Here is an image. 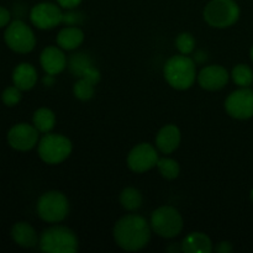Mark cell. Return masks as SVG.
Wrapping results in <instances>:
<instances>
[{
	"instance_id": "4316f807",
	"label": "cell",
	"mask_w": 253,
	"mask_h": 253,
	"mask_svg": "<svg viewBox=\"0 0 253 253\" xmlns=\"http://www.w3.org/2000/svg\"><path fill=\"white\" fill-rule=\"evenodd\" d=\"M1 100L6 106H15L21 100V89L17 88L16 85L9 86L2 91Z\"/></svg>"
},
{
	"instance_id": "2e32d148",
	"label": "cell",
	"mask_w": 253,
	"mask_h": 253,
	"mask_svg": "<svg viewBox=\"0 0 253 253\" xmlns=\"http://www.w3.org/2000/svg\"><path fill=\"white\" fill-rule=\"evenodd\" d=\"M14 85L21 90H30L37 83V72L30 63H21L12 72Z\"/></svg>"
},
{
	"instance_id": "ba28073f",
	"label": "cell",
	"mask_w": 253,
	"mask_h": 253,
	"mask_svg": "<svg viewBox=\"0 0 253 253\" xmlns=\"http://www.w3.org/2000/svg\"><path fill=\"white\" fill-rule=\"evenodd\" d=\"M4 37L9 48L17 53H29L36 46L34 31L20 20H15L6 27Z\"/></svg>"
},
{
	"instance_id": "ffe728a7",
	"label": "cell",
	"mask_w": 253,
	"mask_h": 253,
	"mask_svg": "<svg viewBox=\"0 0 253 253\" xmlns=\"http://www.w3.org/2000/svg\"><path fill=\"white\" fill-rule=\"evenodd\" d=\"M32 121H34V126L40 132L48 133L49 131L53 130L56 125V115L48 108H40L35 111Z\"/></svg>"
},
{
	"instance_id": "ac0fdd59",
	"label": "cell",
	"mask_w": 253,
	"mask_h": 253,
	"mask_svg": "<svg viewBox=\"0 0 253 253\" xmlns=\"http://www.w3.org/2000/svg\"><path fill=\"white\" fill-rule=\"evenodd\" d=\"M182 251L185 253H210L212 242L208 235L203 232H190L182 242Z\"/></svg>"
},
{
	"instance_id": "5bb4252c",
	"label": "cell",
	"mask_w": 253,
	"mask_h": 253,
	"mask_svg": "<svg viewBox=\"0 0 253 253\" xmlns=\"http://www.w3.org/2000/svg\"><path fill=\"white\" fill-rule=\"evenodd\" d=\"M40 63L46 74H57L62 73L67 67V57L61 49V47L48 46L42 51L40 57Z\"/></svg>"
},
{
	"instance_id": "30bf717a",
	"label": "cell",
	"mask_w": 253,
	"mask_h": 253,
	"mask_svg": "<svg viewBox=\"0 0 253 253\" xmlns=\"http://www.w3.org/2000/svg\"><path fill=\"white\" fill-rule=\"evenodd\" d=\"M30 20L37 29H54L63 21V12L58 5L52 2H40L31 9Z\"/></svg>"
},
{
	"instance_id": "3957f363",
	"label": "cell",
	"mask_w": 253,
	"mask_h": 253,
	"mask_svg": "<svg viewBox=\"0 0 253 253\" xmlns=\"http://www.w3.org/2000/svg\"><path fill=\"white\" fill-rule=\"evenodd\" d=\"M39 246L46 253H74L78 251V237L68 227L53 226L41 234Z\"/></svg>"
},
{
	"instance_id": "9c48e42d",
	"label": "cell",
	"mask_w": 253,
	"mask_h": 253,
	"mask_svg": "<svg viewBox=\"0 0 253 253\" xmlns=\"http://www.w3.org/2000/svg\"><path fill=\"white\" fill-rule=\"evenodd\" d=\"M226 113L237 120H247L253 116V90L241 88L232 91L225 101Z\"/></svg>"
},
{
	"instance_id": "44dd1931",
	"label": "cell",
	"mask_w": 253,
	"mask_h": 253,
	"mask_svg": "<svg viewBox=\"0 0 253 253\" xmlns=\"http://www.w3.org/2000/svg\"><path fill=\"white\" fill-rule=\"evenodd\" d=\"M120 204L128 211H135L142 205V194L136 188H125L120 194Z\"/></svg>"
},
{
	"instance_id": "d4e9b609",
	"label": "cell",
	"mask_w": 253,
	"mask_h": 253,
	"mask_svg": "<svg viewBox=\"0 0 253 253\" xmlns=\"http://www.w3.org/2000/svg\"><path fill=\"white\" fill-rule=\"evenodd\" d=\"M94 86H95V84H93L90 81H88L86 78L81 77V79H79V81L77 82L73 86L74 96L82 101L90 100V99L94 96V93H95V89H94Z\"/></svg>"
},
{
	"instance_id": "d6986e66",
	"label": "cell",
	"mask_w": 253,
	"mask_h": 253,
	"mask_svg": "<svg viewBox=\"0 0 253 253\" xmlns=\"http://www.w3.org/2000/svg\"><path fill=\"white\" fill-rule=\"evenodd\" d=\"M83 41L84 32L76 26L64 27L57 35V44L66 51H73L78 48L83 43Z\"/></svg>"
},
{
	"instance_id": "4fadbf2b",
	"label": "cell",
	"mask_w": 253,
	"mask_h": 253,
	"mask_svg": "<svg viewBox=\"0 0 253 253\" xmlns=\"http://www.w3.org/2000/svg\"><path fill=\"white\" fill-rule=\"evenodd\" d=\"M229 72L217 64L204 67L198 74V83L205 90H220L229 82Z\"/></svg>"
},
{
	"instance_id": "603a6c76",
	"label": "cell",
	"mask_w": 253,
	"mask_h": 253,
	"mask_svg": "<svg viewBox=\"0 0 253 253\" xmlns=\"http://www.w3.org/2000/svg\"><path fill=\"white\" fill-rule=\"evenodd\" d=\"M91 66H93V64H91V59L89 58L88 54L85 53L72 54V57L68 61L69 71H71V73L76 77L83 76L84 72Z\"/></svg>"
},
{
	"instance_id": "9a60e30c",
	"label": "cell",
	"mask_w": 253,
	"mask_h": 253,
	"mask_svg": "<svg viewBox=\"0 0 253 253\" xmlns=\"http://www.w3.org/2000/svg\"><path fill=\"white\" fill-rule=\"evenodd\" d=\"M180 143V131L175 125H166L156 136V146L165 155L174 152Z\"/></svg>"
},
{
	"instance_id": "5b68a950",
	"label": "cell",
	"mask_w": 253,
	"mask_h": 253,
	"mask_svg": "<svg viewBox=\"0 0 253 253\" xmlns=\"http://www.w3.org/2000/svg\"><path fill=\"white\" fill-rule=\"evenodd\" d=\"M240 17V7L235 0H211L204 9V20L212 27L226 29Z\"/></svg>"
},
{
	"instance_id": "8fae6325",
	"label": "cell",
	"mask_w": 253,
	"mask_h": 253,
	"mask_svg": "<svg viewBox=\"0 0 253 253\" xmlns=\"http://www.w3.org/2000/svg\"><path fill=\"white\" fill-rule=\"evenodd\" d=\"M158 155L156 148L150 143H140L130 151L127 166L132 172L143 173L157 166Z\"/></svg>"
},
{
	"instance_id": "836d02e7",
	"label": "cell",
	"mask_w": 253,
	"mask_h": 253,
	"mask_svg": "<svg viewBox=\"0 0 253 253\" xmlns=\"http://www.w3.org/2000/svg\"><path fill=\"white\" fill-rule=\"evenodd\" d=\"M251 58H252V61H253V46H252V48H251Z\"/></svg>"
},
{
	"instance_id": "52a82bcc",
	"label": "cell",
	"mask_w": 253,
	"mask_h": 253,
	"mask_svg": "<svg viewBox=\"0 0 253 253\" xmlns=\"http://www.w3.org/2000/svg\"><path fill=\"white\" fill-rule=\"evenodd\" d=\"M69 212L68 199L57 190H51L40 197L37 202V214L46 222H61Z\"/></svg>"
},
{
	"instance_id": "7a4b0ae2",
	"label": "cell",
	"mask_w": 253,
	"mask_h": 253,
	"mask_svg": "<svg viewBox=\"0 0 253 253\" xmlns=\"http://www.w3.org/2000/svg\"><path fill=\"white\" fill-rule=\"evenodd\" d=\"M163 74L172 88L177 90H187L197 79V68L190 57L179 53L166 62Z\"/></svg>"
},
{
	"instance_id": "f1b7e54d",
	"label": "cell",
	"mask_w": 253,
	"mask_h": 253,
	"mask_svg": "<svg viewBox=\"0 0 253 253\" xmlns=\"http://www.w3.org/2000/svg\"><path fill=\"white\" fill-rule=\"evenodd\" d=\"M59 6L62 9H67V10H72L76 9L77 6H79L82 2V0H57Z\"/></svg>"
},
{
	"instance_id": "6da1fadb",
	"label": "cell",
	"mask_w": 253,
	"mask_h": 253,
	"mask_svg": "<svg viewBox=\"0 0 253 253\" xmlns=\"http://www.w3.org/2000/svg\"><path fill=\"white\" fill-rule=\"evenodd\" d=\"M114 239L124 251H140L150 242L151 226L141 215H126L115 224Z\"/></svg>"
},
{
	"instance_id": "83f0119b",
	"label": "cell",
	"mask_w": 253,
	"mask_h": 253,
	"mask_svg": "<svg viewBox=\"0 0 253 253\" xmlns=\"http://www.w3.org/2000/svg\"><path fill=\"white\" fill-rule=\"evenodd\" d=\"M83 78H86L88 81H90L93 84H96L99 81H100V72L95 68V67H89L85 72H84Z\"/></svg>"
},
{
	"instance_id": "d6a6232c",
	"label": "cell",
	"mask_w": 253,
	"mask_h": 253,
	"mask_svg": "<svg viewBox=\"0 0 253 253\" xmlns=\"http://www.w3.org/2000/svg\"><path fill=\"white\" fill-rule=\"evenodd\" d=\"M42 82H43V85L46 86H51L54 84V76H52V74H47V76L43 77V79H42Z\"/></svg>"
},
{
	"instance_id": "277c9868",
	"label": "cell",
	"mask_w": 253,
	"mask_h": 253,
	"mask_svg": "<svg viewBox=\"0 0 253 253\" xmlns=\"http://www.w3.org/2000/svg\"><path fill=\"white\" fill-rule=\"evenodd\" d=\"M73 146L71 140L58 133H46L40 140L39 156L48 165H59L64 162L72 153Z\"/></svg>"
},
{
	"instance_id": "484cf974",
	"label": "cell",
	"mask_w": 253,
	"mask_h": 253,
	"mask_svg": "<svg viewBox=\"0 0 253 253\" xmlns=\"http://www.w3.org/2000/svg\"><path fill=\"white\" fill-rule=\"evenodd\" d=\"M175 47L178 48L179 53L190 54L195 48V39L189 32H183L175 40Z\"/></svg>"
},
{
	"instance_id": "e575fe53",
	"label": "cell",
	"mask_w": 253,
	"mask_h": 253,
	"mask_svg": "<svg viewBox=\"0 0 253 253\" xmlns=\"http://www.w3.org/2000/svg\"><path fill=\"white\" fill-rule=\"evenodd\" d=\"M252 198H253V193H252Z\"/></svg>"
},
{
	"instance_id": "1f68e13d",
	"label": "cell",
	"mask_w": 253,
	"mask_h": 253,
	"mask_svg": "<svg viewBox=\"0 0 253 253\" xmlns=\"http://www.w3.org/2000/svg\"><path fill=\"white\" fill-rule=\"evenodd\" d=\"M215 250L219 253H230L232 251V245L227 241H222L217 245V247Z\"/></svg>"
},
{
	"instance_id": "4dcf8cb0",
	"label": "cell",
	"mask_w": 253,
	"mask_h": 253,
	"mask_svg": "<svg viewBox=\"0 0 253 253\" xmlns=\"http://www.w3.org/2000/svg\"><path fill=\"white\" fill-rule=\"evenodd\" d=\"M10 21V12L5 7L0 6V27H4L9 24Z\"/></svg>"
},
{
	"instance_id": "e0dca14e",
	"label": "cell",
	"mask_w": 253,
	"mask_h": 253,
	"mask_svg": "<svg viewBox=\"0 0 253 253\" xmlns=\"http://www.w3.org/2000/svg\"><path fill=\"white\" fill-rule=\"evenodd\" d=\"M11 237L19 246L31 249L39 244V236L34 227L27 222H16L11 229Z\"/></svg>"
},
{
	"instance_id": "cb8c5ba5",
	"label": "cell",
	"mask_w": 253,
	"mask_h": 253,
	"mask_svg": "<svg viewBox=\"0 0 253 253\" xmlns=\"http://www.w3.org/2000/svg\"><path fill=\"white\" fill-rule=\"evenodd\" d=\"M157 168L163 178L168 180H173L179 175V165L177 161L172 158H160L157 162Z\"/></svg>"
},
{
	"instance_id": "7402d4cb",
	"label": "cell",
	"mask_w": 253,
	"mask_h": 253,
	"mask_svg": "<svg viewBox=\"0 0 253 253\" xmlns=\"http://www.w3.org/2000/svg\"><path fill=\"white\" fill-rule=\"evenodd\" d=\"M232 81L240 88H249L253 83V71L247 64H237L232 69Z\"/></svg>"
},
{
	"instance_id": "f546056e",
	"label": "cell",
	"mask_w": 253,
	"mask_h": 253,
	"mask_svg": "<svg viewBox=\"0 0 253 253\" xmlns=\"http://www.w3.org/2000/svg\"><path fill=\"white\" fill-rule=\"evenodd\" d=\"M62 22H66V24L71 25H76L77 22H79V14L78 12H73V11H69L67 14H63V21Z\"/></svg>"
},
{
	"instance_id": "7c38bea8",
	"label": "cell",
	"mask_w": 253,
	"mask_h": 253,
	"mask_svg": "<svg viewBox=\"0 0 253 253\" xmlns=\"http://www.w3.org/2000/svg\"><path fill=\"white\" fill-rule=\"evenodd\" d=\"M39 132L35 126L29 124H17L10 128L7 133V142L17 151H29L39 142Z\"/></svg>"
},
{
	"instance_id": "8992f818",
	"label": "cell",
	"mask_w": 253,
	"mask_h": 253,
	"mask_svg": "<svg viewBox=\"0 0 253 253\" xmlns=\"http://www.w3.org/2000/svg\"><path fill=\"white\" fill-rule=\"evenodd\" d=\"M151 229L161 237L173 239L183 230V219L175 208L161 207L151 215Z\"/></svg>"
}]
</instances>
